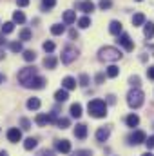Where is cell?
<instances>
[{"mask_svg": "<svg viewBox=\"0 0 154 156\" xmlns=\"http://www.w3.org/2000/svg\"><path fill=\"white\" fill-rule=\"evenodd\" d=\"M87 111L93 118H105L107 116V104L100 98L96 100H91L89 105H87Z\"/></svg>", "mask_w": 154, "mask_h": 156, "instance_id": "obj_1", "label": "cell"}, {"mask_svg": "<svg viewBox=\"0 0 154 156\" xmlns=\"http://www.w3.org/2000/svg\"><path fill=\"white\" fill-rule=\"evenodd\" d=\"M98 58H100L102 62H116V60L121 58V53H120V49H116V47H102V49L98 51Z\"/></svg>", "mask_w": 154, "mask_h": 156, "instance_id": "obj_2", "label": "cell"}, {"mask_svg": "<svg viewBox=\"0 0 154 156\" xmlns=\"http://www.w3.org/2000/svg\"><path fill=\"white\" fill-rule=\"evenodd\" d=\"M143 98H145L143 91H140L138 87H134V89H131V91H129V94H127V104H129L132 109H138V107H142Z\"/></svg>", "mask_w": 154, "mask_h": 156, "instance_id": "obj_3", "label": "cell"}, {"mask_svg": "<svg viewBox=\"0 0 154 156\" xmlns=\"http://www.w3.org/2000/svg\"><path fill=\"white\" fill-rule=\"evenodd\" d=\"M35 76H37V67H35V66H33V67H24V69H20V73H18V82H20L24 87H27V83H29Z\"/></svg>", "mask_w": 154, "mask_h": 156, "instance_id": "obj_4", "label": "cell"}, {"mask_svg": "<svg viewBox=\"0 0 154 156\" xmlns=\"http://www.w3.org/2000/svg\"><path fill=\"white\" fill-rule=\"evenodd\" d=\"M76 56H78V51H76V47H73V45H67L64 51H62V62L64 64H73L75 60H76Z\"/></svg>", "mask_w": 154, "mask_h": 156, "instance_id": "obj_5", "label": "cell"}, {"mask_svg": "<svg viewBox=\"0 0 154 156\" xmlns=\"http://www.w3.org/2000/svg\"><path fill=\"white\" fill-rule=\"evenodd\" d=\"M35 122H37V125H40V127H44V125H47V123H54L56 122V115L54 113H51V115H37V118H35Z\"/></svg>", "mask_w": 154, "mask_h": 156, "instance_id": "obj_6", "label": "cell"}, {"mask_svg": "<svg viewBox=\"0 0 154 156\" xmlns=\"http://www.w3.org/2000/svg\"><path fill=\"white\" fill-rule=\"evenodd\" d=\"M118 44L125 49V51H132L134 49V42L131 40V37L127 35V33H121V35H118Z\"/></svg>", "mask_w": 154, "mask_h": 156, "instance_id": "obj_7", "label": "cell"}, {"mask_svg": "<svg viewBox=\"0 0 154 156\" xmlns=\"http://www.w3.org/2000/svg\"><path fill=\"white\" fill-rule=\"evenodd\" d=\"M145 138H147V134H145L143 131H134V133L129 136V142H131L132 145H140V144H145Z\"/></svg>", "mask_w": 154, "mask_h": 156, "instance_id": "obj_8", "label": "cell"}, {"mask_svg": "<svg viewBox=\"0 0 154 156\" xmlns=\"http://www.w3.org/2000/svg\"><path fill=\"white\" fill-rule=\"evenodd\" d=\"M7 140H9L11 144H18V142L22 140V131H20L18 127H11V129L7 131Z\"/></svg>", "mask_w": 154, "mask_h": 156, "instance_id": "obj_9", "label": "cell"}, {"mask_svg": "<svg viewBox=\"0 0 154 156\" xmlns=\"http://www.w3.org/2000/svg\"><path fill=\"white\" fill-rule=\"evenodd\" d=\"M54 149H56L58 153H62V154H69V153H71V142H69V140H58V142L54 144Z\"/></svg>", "mask_w": 154, "mask_h": 156, "instance_id": "obj_10", "label": "cell"}, {"mask_svg": "<svg viewBox=\"0 0 154 156\" xmlns=\"http://www.w3.org/2000/svg\"><path fill=\"white\" fill-rule=\"evenodd\" d=\"M75 7H76V9H80V11H83V13H93V11H94V4H93L91 0L76 2V4H75Z\"/></svg>", "mask_w": 154, "mask_h": 156, "instance_id": "obj_11", "label": "cell"}, {"mask_svg": "<svg viewBox=\"0 0 154 156\" xmlns=\"http://www.w3.org/2000/svg\"><path fill=\"white\" fill-rule=\"evenodd\" d=\"M44 85H45V78L44 76H35L29 83H27L29 89H44Z\"/></svg>", "mask_w": 154, "mask_h": 156, "instance_id": "obj_12", "label": "cell"}, {"mask_svg": "<svg viewBox=\"0 0 154 156\" xmlns=\"http://www.w3.org/2000/svg\"><path fill=\"white\" fill-rule=\"evenodd\" d=\"M75 136L78 140H85L87 138V125L85 123H78L75 127Z\"/></svg>", "mask_w": 154, "mask_h": 156, "instance_id": "obj_13", "label": "cell"}, {"mask_svg": "<svg viewBox=\"0 0 154 156\" xmlns=\"http://www.w3.org/2000/svg\"><path fill=\"white\" fill-rule=\"evenodd\" d=\"M109 134H111V129H109V127H100V129L96 131V140H98V142H105V140L109 138Z\"/></svg>", "mask_w": 154, "mask_h": 156, "instance_id": "obj_14", "label": "cell"}, {"mask_svg": "<svg viewBox=\"0 0 154 156\" xmlns=\"http://www.w3.org/2000/svg\"><path fill=\"white\" fill-rule=\"evenodd\" d=\"M109 31H111V35H121L123 33V27H121V22H118V20H113L111 24H109Z\"/></svg>", "mask_w": 154, "mask_h": 156, "instance_id": "obj_15", "label": "cell"}, {"mask_svg": "<svg viewBox=\"0 0 154 156\" xmlns=\"http://www.w3.org/2000/svg\"><path fill=\"white\" fill-rule=\"evenodd\" d=\"M76 87V80L73 76H65L62 80V89H65V91H71V89H75Z\"/></svg>", "mask_w": 154, "mask_h": 156, "instance_id": "obj_16", "label": "cell"}, {"mask_svg": "<svg viewBox=\"0 0 154 156\" xmlns=\"http://www.w3.org/2000/svg\"><path fill=\"white\" fill-rule=\"evenodd\" d=\"M76 22V13L75 11H65L64 13V24H75Z\"/></svg>", "mask_w": 154, "mask_h": 156, "instance_id": "obj_17", "label": "cell"}, {"mask_svg": "<svg viewBox=\"0 0 154 156\" xmlns=\"http://www.w3.org/2000/svg\"><path fill=\"white\" fill-rule=\"evenodd\" d=\"M143 24H145V15L143 13H136L132 16V26L138 27V26H143Z\"/></svg>", "mask_w": 154, "mask_h": 156, "instance_id": "obj_18", "label": "cell"}, {"mask_svg": "<svg viewBox=\"0 0 154 156\" xmlns=\"http://www.w3.org/2000/svg\"><path fill=\"white\" fill-rule=\"evenodd\" d=\"M67 98H69V93H67L65 89H58V91L54 93V100H56V102H65Z\"/></svg>", "mask_w": 154, "mask_h": 156, "instance_id": "obj_19", "label": "cell"}, {"mask_svg": "<svg viewBox=\"0 0 154 156\" xmlns=\"http://www.w3.org/2000/svg\"><path fill=\"white\" fill-rule=\"evenodd\" d=\"M125 122H127L129 127H138V123H140V116H138V115H129V116L125 118Z\"/></svg>", "mask_w": 154, "mask_h": 156, "instance_id": "obj_20", "label": "cell"}, {"mask_svg": "<svg viewBox=\"0 0 154 156\" xmlns=\"http://www.w3.org/2000/svg\"><path fill=\"white\" fill-rule=\"evenodd\" d=\"M143 26H145V29H143L145 37H147V38H152L154 37V22H145Z\"/></svg>", "mask_w": 154, "mask_h": 156, "instance_id": "obj_21", "label": "cell"}, {"mask_svg": "<svg viewBox=\"0 0 154 156\" xmlns=\"http://www.w3.org/2000/svg\"><path fill=\"white\" fill-rule=\"evenodd\" d=\"M44 67L54 69V67H56V58H54V56H45V58H44Z\"/></svg>", "mask_w": 154, "mask_h": 156, "instance_id": "obj_22", "label": "cell"}, {"mask_svg": "<svg viewBox=\"0 0 154 156\" xmlns=\"http://www.w3.org/2000/svg\"><path fill=\"white\" fill-rule=\"evenodd\" d=\"M69 111H71V116L73 118H80L82 116V105H80V104H73Z\"/></svg>", "mask_w": 154, "mask_h": 156, "instance_id": "obj_23", "label": "cell"}, {"mask_svg": "<svg viewBox=\"0 0 154 156\" xmlns=\"http://www.w3.org/2000/svg\"><path fill=\"white\" fill-rule=\"evenodd\" d=\"M37 144H38L37 138H27V140L24 142V149H26V151H33V149L37 147Z\"/></svg>", "mask_w": 154, "mask_h": 156, "instance_id": "obj_24", "label": "cell"}, {"mask_svg": "<svg viewBox=\"0 0 154 156\" xmlns=\"http://www.w3.org/2000/svg\"><path fill=\"white\" fill-rule=\"evenodd\" d=\"M27 109H31V111L40 109V100L38 98H29V100H27Z\"/></svg>", "mask_w": 154, "mask_h": 156, "instance_id": "obj_25", "label": "cell"}, {"mask_svg": "<svg viewBox=\"0 0 154 156\" xmlns=\"http://www.w3.org/2000/svg\"><path fill=\"white\" fill-rule=\"evenodd\" d=\"M13 22H16V24H24V22H26V15H24L22 11H15V13H13Z\"/></svg>", "mask_w": 154, "mask_h": 156, "instance_id": "obj_26", "label": "cell"}, {"mask_svg": "<svg viewBox=\"0 0 154 156\" xmlns=\"http://www.w3.org/2000/svg\"><path fill=\"white\" fill-rule=\"evenodd\" d=\"M89 26H91V18H89V16H82V18L78 20V27H80V29H87Z\"/></svg>", "mask_w": 154, "mask_h": 156, "instance_id": "obj_27", "label": "cell"}, {"mask_svg": "<svg viewBox=\"0 0 154 156\" xmlns=\"http://www.w3.org/2000/svg\"><path fill=\"white\" fill-rule=\"evenodd\" d=\"M13 29H15V24L13 22H5L2 26V35H9V33H13Z\"/></svg>", "mask_w": 154, "mask_h": 156, "instance_id": "obj_28", "label": "cell"}, {"mask_svg": "<svg viewBox=\"0 0 154 156\" xmlns=\"http://www.w3.org/2000/svg\"><path fill=\"white\" fill-rule=\"evenodd\" d=\"M65 31V26H62V24H54V26H51V33L53 35H62Z\"/></svg>", "mask_w": 154, "mask_h": 156, "instance_id": "obj_29", "label": "cell"}, {"mask_svg": "<svg viewBox=\"0 0 154 156\" xmlns=\"http://www.w3.org/2000/svg\"><path fill=\"white\" fill-rule=\"evenodd\" d=\"M118 75H120V69H118L116 66H109V67H107V76L109 78H116Z\"/></svg>", "mask_w": 154, "mask_h": 156, "instance_id": "obj_30", "label": "cell"}, {"mask_svg": "<svg viewBox=\"0 0 154 156\" xmlns=\"http://www.w3.org/2000/svg\"><path fill=\"white\" fill-rule=\"evenodd\" d=\"M24 60L26 62H35L37 60V53L35 51H24Z\"/></svg>", "mask_w": 154, "mask_h": 156, "instance_id": "obj_31", "label": "cell"}, {"mask_svg": "<svg viewBox=\"0 0 154 156\" xmlns=\"http://www.w3.org/2000/svg\"><path fill=\"white\" fill-rule=\"evenodd\" d=\"M42 47H44V51H45V53H53V51H54V42H51V40H45Z\"/></svg>", "mask_w": 154, "mask_h": 156, "instance_id": "obj_32", "label": "cell"}, {"mask_svg": "<svg viewBox=\"0 0 154 156\" xmlns=\"http://www.w3.org/2000/svg\"><path fill=\"white\" fill-rule=\"evenodd\" d=\"M56 125H58L60 129H67V127H69V118H58V120H56Z\"/></svg>", "mask_w": 154, "mask_h": 156, "instance_id": "obj_33", "label": "cell"}, {"mask_svg": "<svg viewBox=\"0 0 154 156\" xmlns=\"http://www.w3.org/2000/svg\"><path fill=\"white\" fill-rule=\"evenodd\" d=\"M20 40H24V42H27V40H31V29H22L20 31Z\"/></svg>", "mask_w": 154, "mask_h": 156, "instance_id": "obj_34", "label": "cell"}, {"mask_svg": "<svg viewBox=\"0 0 154 156\" xmlns=\"http://www.w3.org/2000/svg\"><path fill=\"white\" fill-rule=\"evenodd\" d=\"M56 5V0H42V9H53Z\"/></svg>", "mask_w": 154, "mask_h": 156, "instance_id": "obj_35", "label": "cell"}, {"mask_svg": "<svg viewBox=\"0 0 154 156\" xmlns=\"http://www.w3.org/2000/svg\"><path fill=\"white\" fill-rule=\"evenodd\" d=\"M9 49H11L13 53H20V51H22V44H20V42H11V44H9Z\"/></svg>", "mask_w": 154, "mask_h": 156, "instance_id": "obj_36", "label": "cell"}, {"mask_svg": "<svg viewBox=\"0 0 154 156\" xmlns=\"http://www.w3.org/2000/svg\"><path fill=\"white\" fill-rule=\"evenodd\" d=\"M98 5H100V9L105 11V9H111V7H113V2H111V0H100Z\"/></svg>", "mask_w": 154, "mask_h": 156, "instance_id": "obj_37", "label": "cell"}, {"mask_svg": "<svg viewBox=\"0 0 154 156\" xmlns=\"http://www.w3.org/2000/svg\"><path fill=\"white\" fill-rule=\"evenodd\" d=\"M20 125H22V129H26V131L31 129V122H29L27 118H22V120H20Z\"/></svg>", "mask_w": 154, "mask_h": 156, "instance_id": "obj_38", "label": "cell"}, {"mask_svg": "<svg viewBox=\"0 0 154 156\" xmlns=\"http://www.w3.org/2000/svg\"><path fill=\"white\" fill-rule=\"evenodd\" d=\"M80 85L82 87H87L89 85V76L87 75H80Z\"/></svg>", "mask_w": 154, "mask_h": 156, "instance_id": "obj_39", "label": "cell"}, {"mask_svg": "<svg viewBox=\"0 0 154 156\" xmlns=\"http://www.w3.org/2000/svg\"><path fill=\"white\" fill-rule=\"evenodd\" d=\"M129 83H131L132 87H138V85H140V76H131L129 78Z\"/></svg>", "mask_w": 154, "mask_h": 156, "instance_id": "obj_40", "label": "cell"}, {"mask_svg": "<svg viewBox=\"0 0 154 156\" xmlns=\"http://www.w3.org/2000/svg\"><path fill=\"white\" fill-rule=\"evenodd\" d=\"M145 144H147V149H154V136L145 138Z\"/></svg>", "mask_w": 154, "mask_h": 156, "instance_id": "obj_41", "label": "cell"}, {"mask_svg": "<svg viewBox=\"0 0 154 156\" xmlns=\"http://www.w3.org/2000/svg\"><path fill=\"white\" fill-rule=\"evenodd\" d=\"M38 156H54V153H53L51 149H42L38 153Z\"/></svg>", "mask_w": 154, "mask_h": 156, "instance_id": "obj_42", "label": "cell"}, {"mask_svg": "<svg viewBox=\"0 0 154 156\" xmlns=\"http://www.w3.org/2000/svg\"><path fill=\"white\" fill-rule=\"evenodd\" d=\"M73 156H93V153L91 151H76Z\"/></svg>", "mask_w": 154, "mask_h": 156, "instance_id": "obj_43", "label": "cell"}, {"mask_svg": "<svg viewBox=\"0 0 154 156\" xmlns=\"http://www.w3.org/2000/svg\"><path fill=\"white\" fill-rule=\"evenodd\" d=\"M147 76L151 78V80H154V66H152V67H149V69H147Z\"/></svg>", "mask_w": 154, "mask_h": 156, "instance_id": "obj_44", "label": "cell"}, {"mask_svg": "<svg viewBox=\"0 0 154 156\" xmlns=\"http://www.w3.org/2000/svg\"><path fill=\"white\" fill-rule=\"evenodd\" d=\"M16 4L20 7H26V5H29V0H16Z\"/></svg>", "mask_w": 154, "mask_h": 156, "instance_id": "obj_45", "label": "cell"}, {"mask_svg": "<svg viewBox=\"0 0 154 156\" xmlns=\"http://www.w3.org/2000/svg\"><path fill=\"white\" fill-rule=\"evenodd\" d=\"M107 98H109V104H114V102H116V98H114V96H113V94H109Z\"/></svg>", "mask_w": 154, "mask_h": 156, "instance_id": "obj_46", "label": "cell"}, {"mask_svg": "<svg viewBox=\"0 0 154 156\" xmlns=\"http://www.w3.org/2000/svg\"><path fill=\"white\" fill-rule=\"evenodd\" d=\"M96 82L102 83V82H103V75H98V76H96Z\"/></svg>", "mask_w": 154, "mask_h": 156, "instance_id": "obj_47", "label": "cell"}, {"mask_svg": "<svg viewBox=\"0 0 154 156\" xmlns=\"http://www.w3.org/2000/svg\"><path fill=\"white\" fill-rule=\"evenodd\" d=\"M69 35H71V38H76V37H78V33H76V31H75V29H73V31H71Z\"/></svg>", "mask_w": 154, "mask_h": 156, "instance_id": "obj_48", "label": "cell"}, {"mask_svg": "<svg viewBox=\"0 0 154 156\" xmlns=\"http://www.w3.org/2000/svg\"><path fill=\"white\" fill-rule=\"evenodd\" d=\"M5 44V38H4V35H0V45H4Z\"/></svg>", "mask_w": 154, "mask_h": 156, "instance_id": "obj_49", "label": "cell"}, {"mask_svg": "<svg viewBox=\"0 0 154 156\" xmlns=\"http://www.w3.org/2000/svg\"><path fill=\"white\" fill-rule=\"evenodd\" d=\"M4 58H5V53H4V51L0 49V60H4Z\"/></svg>", "mask_w": 154, "mask_h": 156, "instance_id": "obj_50", "label": "cell"}, {"mask_svg": "<svg viewBox=\"0 0 154 156\" xmlns=\"http://www.w3.org/2000/svg\"><path fill=\"white\" fill-rule=\"evenodd\" d=\"M4 82H5V76H4V75L0 73V83H4Z\"/></svg>", "mask_w": 154, "mask_h": 156, "instance_id": "obj_51", "label": "cell"}, {"mask_svg": "<svg viewBox=\"0 0 154 156\" xmlns=\"http://www.w3.org/2000/svg\"><path fill=\"white\" fill-rule=\"evenodd\" d=\"M0 156H7V153L5 151H0Z\"/></svg>", "mask_w": 154, "mask_h": 156, "instance_id": "obj_52", "label": "cell"}, {"mask_svg": "<svg viewBox=\"0 0 154 156\" xmlns=\"http://www.w3.org/2000/svg\"><path fill=\"white\" fill-rule=\"evenodd\" d=\"M142 156H152V154H151V153H149V151H147V153H145V154H142Z\"/></svg>", "mask_w": 154, "mask_h": 156, "instance_id": "obj_53", "label": "cell"}, {"mask_svg": "<svg viewBox=\"0 0 154 156\" xmlns=\"http://www.w3.org/2000/svg\"><path fill=\"white\" fill-rule=\"evenodd\" d=\"M136 2H143V0H136Z\"/></svg>", "mask_w": 154, "mask_h": 156, "instance_id": "obj_54", "label": "cell"}]
</instances>
